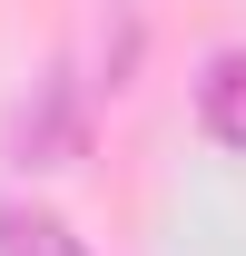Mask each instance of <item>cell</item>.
I'll return each instance as SVG.
<instances>
[{
	"mask_svg": "<svg viewBox=\"0 0 246 256\" xmlns=\"http://www.w3.org/2000/svg\"><path fill=\"white\" fill-rule=\"evenodd\" d=\"M197 128L216 148H246V50H216L197 79Z\"/></svg>",
	"mask_w": 246,
	"mask_h": 256,
	"instance_id": "6da1fadb",
	"label": "cell"
},
{
	"mask_svg": "<svg viewBox=\"0 0 246 256\" xmlns=\"http://www.w3.org/2000/svg\"><path fill=\"white\" fill-rule=\"evenodd\" d=\"M79 158V108H69V79L40 89V118H20V168H69Z\"/></svg>",
	"mask_w": 246,
	"mask_h": 256,
	"instance_id": "7a4b0ae2",
	"label": "cell"
},
{
	"mask_svg": "<svg viewBox=\"0 0 246 256\" xmlns=\"http://www.w3.org/2000/svg\"><path fill=\"white\" fill-rule=\"evenodd\" d=\"M0 256H89L50 207H0Z\"/></svg>",
	"mask_w": 246,
	"mask_h": 256,
	"instance_id": "3957f363",
	"label": "cell"
}]
</instances>
